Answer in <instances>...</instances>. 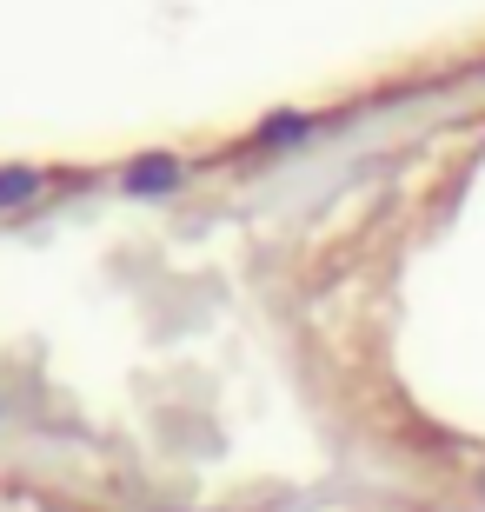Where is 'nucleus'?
Returning <instances> with one entry per match:
<instances>
[{
    "label": "nucleus",
    "instance_id": "f257e3e1",
    "mask_svg": "<svg viewBox=\"0 0 485 512\" xmlns=\"http://www.w3.org/2000/svg\"><path fill=\"white\" fill-rule=\"evenodd\" d=\"M173 180H180V167H173V160H147V167L127 173V187H140V193H147V187H173Z\"/></svg>",
    "mask_w": 485,
    "mask_h": 512
},
{
    "label": "nucleus",
    "instance_id": "f03ea898",
    "mask_svg": "<svg viewBox=\"0 0 485 512\" xmlns=\"http://www.w3.org/2000/svg\"><path fill=\"white\" fill-rule=\"evenodd\" d=\"M27 193H40V173H7L0 180V200H27Z\"/></svg>",
    "mask_w": 485,
    "mask_h": 512
}]
</instances>
